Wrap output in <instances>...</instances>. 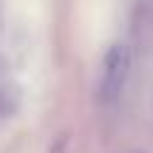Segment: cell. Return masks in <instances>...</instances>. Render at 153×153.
Masks as SVG:
<instances>
[{
	"label": "cell",
	"mask_w": 153,
	"mask_h": 153,
	"mask_svg": "<svg viewBox=\"0 0 153 153\" xmlns=\"http://www.w3.org/2000/svg\"><path fill=\"white\" fill-rule=\"evenodd\" d=\"M128 71H131V51H128V45L114 43L102 60V74H99V85H97L99 102L119 99V94L125 91V82H128Z\"/></svg>",
	"instance_id": "1"
}]
</instances>
